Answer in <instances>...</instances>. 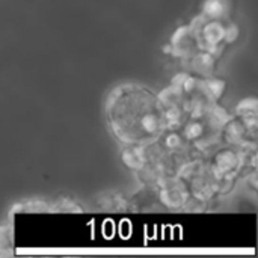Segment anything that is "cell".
Returning <instances> with one entry per match:
<instances>
[]
</instances>
